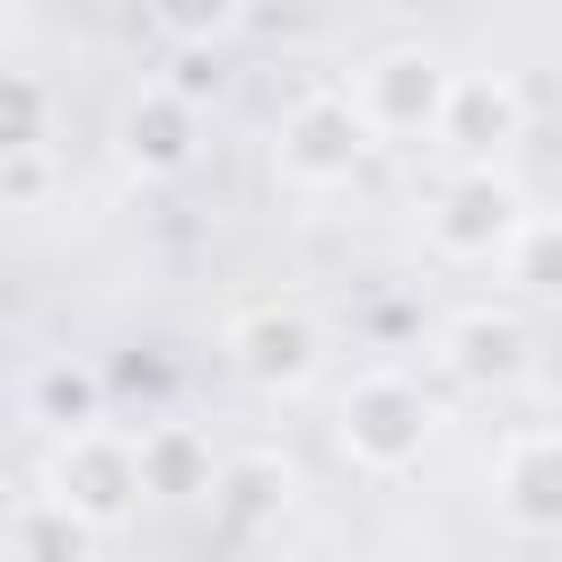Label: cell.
<instances>
[{
    "label": "cell",
    "instance_id": "obj_1",
    "mask_svg": "<svg viewBox=\"0 0 562 562\" xmlns=\"http://www.w3.org/2000/svg\"><path fill=\"white\" fill-rule=\"evenodd\" d=\"M369 114L360 97H299L281 114V176L290 184H342L360 158H369Z\"/></svg>",
    "mask_w": 562,
    "mask_h": 562
},
{
    "label": "cell",
    "instance_id": "obj_2",
    "mask_svg": "<svg viewBox=\"0 0 562 562\" xmlns=\"http://www.w3.org/2000/svg\"><path fill=\"white\" fill-rule=\"evenodd\" d=\"M53 483H61V492H53L61 509H79L88 527H105V518L132 509V492H149V474H140V439H114V430L79 422L70 448H61V465H53Z\"/></svg>",
    "mask_w": 562,
    "mask_h": 562
},
{
    "label": "cell",
    "instance_id": "obj_3",
    "mask_svg": "<svg viewBox=\"0 0 562 562\" xmlns=\"http://www.w3.org/2000/svg\"><path fill=\"white\" fill-rule=\"evenodd\" d=\"M518 228H527V211H518V193H509L492 167H465V176L439 193V211H430V246H439V255H457V263L509 255V246H518Z\"/></svg>",
    "mask_w": 562,
    "mask_h": 562
},
{
    "label": "cell",
    "instance_id": "obj_4",
    "mask_svg": "<svg viewBox=\"0 0 562 562\" xmlns=\"http://www.w3.org/2000/svg\"><path fill=\"white\" fill-rule=\"evenodd\" d=\"M422 439H430V413H422V395H413L404 378H369V386L342 395V448H351L369 474L413 465Z\"/></svg>",
    "mask_w": 562,
    "mask_h": 562
},
{
    "label": "cell",
    "instance_id": "obj_5",
    "mask_svg": "<svg viewBox=\"0 0 562 562\" xmlns=\"http://www.w3.org/2000/svg\"><path fill=\"white\" fill-rule=\"evenodd\" d=\"M448 88H457V79H448L430 53H378V61L360 70V114H369L378 132H439Z\"/></svg>",
    "mask_w": 562,
    "mask_h": 562
},
{
    "label": "cell",
    "instance_id": "obj_6",
    "mask_svg": "<svg viewBox=\"0 0 562 562\" xmlns=\"http://www.w3.org/2000/svg\"><path fill=\"white\" fill-rule=\"evenodd\" d=\"M518 123H527V105H518L509 79H457L448 105H439V140H448L465 167H492V158L518 140Z\"/></svg>",
    "mask_w": 562,
    "mask_h": 562
},
{
    "label": "cell",
    "instance_id": "obj_7",
    "mask_svg": "<svg viewBox=\"0 0 562 562\" xmlns=\"http://www.w3.org/2000/svg\"><path fill=\"white\" fill-rule=\"evenodd\" d=\"M123 158L140 176H176L193 158V97L184 88H149L132 114H123Z\"/></svg>",
    "mask_w": 562,
    "mask_h": 562
},
{
    "label": "cell",
    "instance_id": "obj_8",
    "mask_svg": "<svg viewBox=\"0 0 562 562\" xmlns=\"http://www.w3.org/2000/svg\"><path fill=\"white\" fill-rule=\"evenodd\" d=\"M237 369L246 378H263V386H299L307 369H316V325L307 316H246L237 325Z\"/></svg>",
    "mask_w": 562,
    "mask_h": 562
},
{
    "label": "cell",
    "instance_id": "obj_9",
    "mask_svg": "<svg viewBox=\"0 0 562 562\" xmlns=\"http://www.w3.org/2000/svg\"><path fill=\"white\" fill-rule=\"evenodd\" d=\"M501 501L527 527H562V439H518L501 457Z\"/></svg>",
    "mask_w": 562,
    "mask_h": 562
},
{
    "label": "cell",
    "instance_id": "obj_10",
    "mask_svg": "<svg viewBox=\"0 0 562 562\" xmlns=\"http://www.w3.org/2000/svg\"><path fill=\"white\" fill-rule=\"evenodd\" d=\"M140 474H149V492H167V501L220 492V483H211V457L193 448V430H140Z\"/></svg>",
    "mask_w": 562,
    "mask_h": 562
},
{
    "label": "cell",
    "instance_id": "obj_11",
    "mask_svg": "<svg viewBox=\"0 0 562 562\" xmlns=\"http://www.w3.org/2000/svg\"><path fill=\"white\" fill-rule=\"evenodd\" d=\"M35 422H61V430H79V422H97V378L88 369H70V360H53V369H35Z\"/></svg>",
    "mask_w": 562,
    "mask_h": 562
},
{
    "label": "cell",
    "instance_id": "obj_12",
    "mask_svg": "<svg viewBox=\"0 0 562 562\" xmlns=\"http://www.w3.org/2000/svg\"><path fill=\"white\" fill-rule=\"evenodd\" d=\"M457 369H465V378H509V369H518V325L465 316V325H457Z\"/></svg>",
    "mask_w": 562,
    "mask_h": 562
},
{
    "label": "cell",
    "instance_id": "obj_13",
    "mask_svg": "<svg viewBox=\"0 0 562 562\" xmlns=\"http://www.w3.org/2000/svg\"><path fill=\"white\" fill-rule=\"evenodd\" d=\"M149 26L167 44H211V35L237 26V0H149Z\"/></svg>",
    "mask_w": 562,
    "mask_h": 562
},
{
    "label": "cell",
    "instance_id": "obj_14",
    "mask_svg": "<svg viewBox=\"0 0 562 562\" xmlns=\"http://www.w3.org/2000/svg\"><path fill=\"white\" fill-rule=\"evenodd\" d=\"M220 501H228V518H246V509H281V501H290V465L246 457V465L220 474Z\"/></svg>",
    "mask_w": 562,
    "mask_h": 562
},
{
    "label": "cell",
    "instance_id": "obj_15",
    "mask_svg": "<svg viewBox=\"0 0 562 562\" xmlns=\"http://www.w3.org/2000/svg\"><path fill=\"white\" fill-rule=\"evenodd\" d=\"M509 255H518V272H527L536 290H553V272H562V228H536V220H527Z\"/></svg>",
    "mask_w": 562,
    "mask_h": 562
}]
</instances>
